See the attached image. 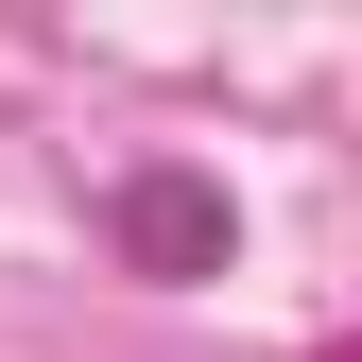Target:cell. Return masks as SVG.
Listing matches in <instances>:
<instances>
[{"mask_svg":"<svg viewBox=\"0 0 362 362\" xmlns=\"http://www.w3.org/2000/svg\"><path fill=\"white\" fill-rule=\"evenodd\" d=\"M121 259H139V276H224V190L207 173H121Z\"/></svg>","mask_w":362,"mask_h":362,"instance_id":"6da1fadb","label":"cell"}]
</instances>
